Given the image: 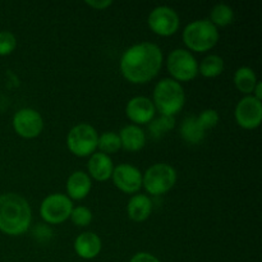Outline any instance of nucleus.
Listing matches in <instances>:
<instances>
[{"label":"nucleus","mask_w":262,"mask_h":262,"mask_svg":"<svg viewBox=\"0 0 262 262\" xmlns=\"http://www.w3.org/2000/svg\"><path fill=\"white\" fill-rule=\"evenodd\" d=\"M154 106L161 115L174 117L184 106L186 95L179 82L171 78H164L154 89Z\"/></svg>","instance_id":"7ed1b4c3"},{"label":"nucleus","mask_w":262,"mask_h":262,"mask_svg":"<svg viewBox=\"0 0 262 262\" xmlns=\"http://www.w3.org/2000/svg\"><path fill=\"white\" fill-rule=\"evenodd\" d=\"M235 120L245 129H255L262 122V102L253 96H246L235 106Z\"/></svg>","instance_id":"9b49d317"},{"label":"nucleus","mask_w":262,"mask_h":262,"mask_svg":"<svg viewBox=\"0 0 262 262\" xmlns=\"http://www.w3.org/2000/svg\"><path fill=\"white\" fill-rule=\"evenodd\" d=\"M120 143L125 151L137 152L142 150L146 145V135L141 127L136 124H128L123 127L119 132Z\"/></svg>","instance_id":"f3484780"},{"label":"nucleus","mask_w":262,"mask_h":262,"mask_svg":"<svg viewBox=\"0 0 262 262\" xmlns=\"http://www.w3.org/2000/svg\"><path fill=\"white\" fill-rule=\"evenodd\" d=\"M32 222V210L25 197L17 193L0 196V232L17 237L25 234Z\"/></svg>","instance_id":"f03ea898"},{"label":"nucleus","mask_w":262,"mask_h":262,"mask_svg":"<svg viewBox=\"0 0 262 262\" xmlns=\"http://www.w3.org/2000/svg\"><path fill=\"white\" fill-rule=\"evenodd\" d=\"M224 71V60L219 55H209L199 66V73L206 78H214L220 76Z\"/></svg>","instance_id":"412c9836"},{"label":"nucleus","mask_w":262,"mask_h":262,"mask_svg":"<svg viewBox=\"0 0 262 262\" xmlns=\"http://www.w3.org/2000/svg\"><path fill=\"white\" fill-rule=\"evenodd\" d=\"M115 187L128 194L137 193L142 187V173L130 164H120L114 166L112 174Z\"/></svg>","instance_id":"f8f14e48"},{"label":"nucleus","mask_w":262,"mask_h":262,"mask_svg":"<svg viewBox=\"0 0 262 262\" xmlns=\"http://www.w3.org/2000/svg\"><path fill=\"white\" fill-rule=\"evenodd\" d=\"M74 252L83 260H94L101 252L102 243L99 235L94 232H84L74 239Z\"/></svg>","instance_id":"4468645a"},{"label":"nucleus","mask_w":262,"mask_h":262,"mask_svg":"<svg viewBox=\"0 0 262 262\" xmlns=\"http://www.w3.org/2000/svg\"><path fill=\"white\" fill-rule=\"evenodd\" d=\"M12 125L19 137L31 140L40 136L43 129V119L40 113L31 107L19 109L13 115Z\"/></svg>","instance_id":"1a4fd4ad"},{"label":"nucleus","mask_w":262,"mask_h":262,"mask_svg":"<svg viewBox=\"0 0 262 262\" xmlns=\"http://www.w3.org/2000/svg\"><path fill=\"white\" fill-rule=\"evenodd\" d=\"M166 68L171 79L177 82L192 81L199 74V63L191 51L184 49H176L166 59Z\"/></svg>","instance_id":"0eeeda50"},{"label":"nucleus","mask_w":262,"mask_h":262,"mask_svg":"<svg viewBox=\"0 0 262 262\" xmlns=\"http://www.w3.org/2000/svg\"><path fill=\"white\" fill-rule=\"evenodd\" d=\"M97 141L99 135L96 129L87 123L74 125L67 136V146L69 151L78 158H86L95 154Z\"/></svg>","instance_id":"423d86ee"},{"label":"nucleus","mask_w":262,"mask_h":262,"mask_svg":"<svg viewBox=\"0 0 262 262\" xmlns=\"http://www.w3.org/2000/svg\"><path fill=\"white\" fill-rule=\"evenodd\" d=\"M69 219H71L72 223H73L74 225H77V227H87V225L91 224L92 222V212L89 207H73Z\"/></svg>","instance_id":"393cba45"},{"label":"nucleus","mask_w":262,"mask_h":262,"mask_svg":"<svg viewBox=\"0 0 262 262\" xmlns=\"http://www.w3.org/2000/svg\"><path fill=\"white\" fill-rule=\"evenodd\" d=\"M152 212V201L146 194H135L127 204V214L130 220L142 223L148 219Z\"/></svg>","instance_id":"a211bd4d"},{"label":"nucleus","mask_w":262,"mask_h":262,"mask_svg":"<svg viewBox=\"0 0 262 262\" xmlns=\"http://www.w3.org/2000/svg\"><path fill=\"white\" fill-rule=\"evenodd\" d=\"M90 178H94L97 182H105L112 178L114 164L109 155L102 152H95L90 156L87 164Z\"/></svg>","instance_id":"2eb2a0df"},{"label":"nucleus","mask_w":262,"mask_h":262,"mask_svg":"<svg viewBox=\"0 0 262 262\" xmlns=\"http://www.w3.org/2000/svg\"><path fill=\"white\" fill-rule=\"evenodd\" d=\"M183 41L189 50L205 53L217 43L219 31L209 19L193 20L184 28Z\"/></svg>","instance_id":"20e7f679"},{"label":"nucleus","mask_w":262,"mask_h":262,"mask_svg":"<svg viewBox=\"0 0 262 262\" xmlns=\"http://www.w3.org/2000/svg\"><path fill=\"white\" fill-rule=\"evenodd\" d=\"M257 82V77H256L253 69H251L250 67H241L235 71L234 84L238 91L242 92V94L247 95V96L253 94V90H255Z\"/></svg>","instance_id":"aec40b11"},{"label":"nucleus","mask_w":262,"mask_h":262,"mask_svg":"<svg viewBox=\"0 0 262 262\" xmlns=\"http://www.w3.org/2000/svg\"><path fill=\"white\" fill-rule=\"evenodd\" d=\"M155 113L156 109L154 102L145 96L133 97L125 106V115L138 127L142 124H148L155 118Z\"/></svg>","instance_id":"ddd939ff"},{"label":"nucleus","mask_w":262,"mask_h":262,"mask_svg":"<svg viewBox=\"0 0 262 262\" xmlns=\"http://www.w3.org/2000/svg\"><path fill=\"white\" fill-rule=\"evenodd\" d=\"M72 210L73 202L67 194L53 193L41 202L40 215L48 224L58 225L69 219Z\"/></svg>","instance_id":"6e6552de"},{"label":"nucleus","mask_w":262,"mask_h":262,"mask_svg":"<svg viewBox=\"0 0 262 262\" xmlns=\"http://www.w3.org/2000/svg\"><path fill=\"white\" fill-rule=\"evenodd\" d=\"M17 48V38L9 31H0V56H7Z\"/></svg>","instance_id":"a878e982"},{"label":"nucleus","mask_w":262,"mask_h":262,"mask_svg":"<svg viewBox=\"0 0 262 262\" xmlns=\"http://www.w3.org/2000/svg\"><path fill=\"white\" fill-rule=\"evenodd\" d=\"M147 23L154 33L163 36V37H168L178 31L181 20H179L178 13L173 8L160 5L151 10Z\"/></svg>","instance_id":"9d476101"},{"label":"nucleus","mask_w":262,"mask_h":262,"mask_svg":"<svg viewBox=\"0 0 262 262\" xmlns=\"http://www.w3.org/2000/svg\"><path fill=\"white\" fill-rule=\"evenodd\" d=\"M97 148L100 152L109 155V154H115L122 148L120 138L118 133L115 132H104L101 136H99L97 141Z\"/></svg>","instance_id":"5701e85b"},{"label":"nucleus","mask_w":262,"mask_h":262,"mask_svg":"<svg viewBox=\"0 0 262 262\" xmlns=\"http://www.w3.org/2000/svg\"><path fill=\"white\" fill-rule=\"evenodd\" d=\"M209 20L216 28L225 27V26H229L234 20V12H233L229 5L220 3V4H216L212 8Z\"/></svg>","instance_id":"4be33fe9"},{"label":"nucleus","mask_w":262,"mask_h":262,"mask_svg":"<svg viewBox=\"0 0 262 262\" xmlns=\"http://www.w3.org/2000/svg\"><path fill=\"white\" fill-rule=\"evenodd\" d=\"M129 262H161L156 256L148 252H138L130 258Z\"/></svg>","instance_id":"cd10ccee"},{"label":"nucleus","mask_w":262,"mask_h":262,"mask_svg":"<svg viewBox=\"0 0 262 262\" xmlns=\"http://www.w3.org/2000/svg\"><path fill=\"white\" fill-rule=\"evenodd\" d=\"M174 127H176V118L160 115L156 119L151 120L148 129L154 137H160V136H164L166 132L173 129Z\"/></svg>","instance_id":"b1692460"},{"label":"nucleus","mask_w":262,"mask_h":262,"mask_svg":"<svg viewBox=\"0 0 262 262\" xmlns=\"http://www.w3.org/2000/svg\"><path fill=\"white\" fill-rule=\"evenodd\" d=\"M176 182V169L165 163L154 164L145 171V174H142L143 188L152 196H160L169 192L174 187Z\"/></svg>","instance_id":"39448f33"},{"label":"nucleus","mask_w":262,"mask_h":262,"mask_svg":"<svg viewBox=\"0 0 262 262\" xmlns=\"http://www.w3.org/2000/svg\"><path fill=\"white\" fill-rule=\"evenodd\" d=\"M163 66V51L156 43L141 42L130 46L120 58V72L130 83H147Z\"/></svg>","instance_id":"f257e3e1"},{"label":"nucleus","mask_w":262,"mask_h":262,"mask_svg":"<svg viewBox=\"0 0 262 262\" xmlns=\"http://www.w3.org/2000/svg\"><path fill=\"white\" fill-rule=\"evenodd\" d=\"M205 133H206V130L200 124L197 117H187L182 122V137H183V140L186 142L191 143V145H199V143H201L205 138Z\"/></svg>","instance_id":"6ab92c4d"},{"label":"nucleus","mask_w":262,"mask_h":262,"mask_svg":"<svg viewBox=\"0 0 262 262\" xmlns=\"http://www.w3.org/2000/svg\"><path fill=\"white\" fill-rule=\"evenodd\" d=\"M84 4L96 10H104L113 4L112 0H86Z\"/></svg>","instance_id":"c85d7f7f"},{"label":"nucleus","mask_w":262,"mask_h":262,"mask_svg":"<svg viewBox=\"0 0 262 262\" xmlns=\"http://www.w3.org/2000/svg\"><path fill=\"white\" fill-rule=\"evenodd\" d=\"M91 178L89 174L84 173L82 170L73 171L71 176L68 177L67 181V193L71 200H83L89 196L90 191H91Z\"/></svg>","instance_id":"dca6fc26"},{"label":"nucleus","mask_w":262,"mask_h":262,"mask_svg":"<svg viewBox=\"0 0 262 262\" xmlns=\"http://www.w3.org/2000/svg\"><path fill=\"white\" fill-rule=\"evenodd\" d=\"M197 119H199L202 128H204L205 130H207L210 129V128L216 127L217 123H219V114H217L216 110L206 109L204 110L201 114L197 115Z\"/></svg>","instance_id":"bb28decb"},{"label":"nucleus","mask_w":262,"mask_h":262,"mask_svg":"<svg viewBox=\"0 0 262 262\" xmlns=\"http://www.w3.org/2000/svg\"><path fill=\"white\" fill-rule=\"evenodd\" d=\"M253 92H255V95H252V96L256 97V99L260 100L261 101V99H262V83L261 82H257V83H256V87H255V90H253Z\"/></svg>","instance_id":"c756f323"}]
</instances>
